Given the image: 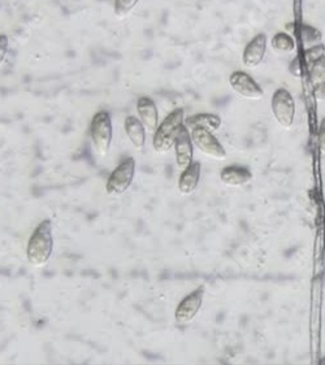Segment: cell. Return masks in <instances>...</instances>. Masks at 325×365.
Returning <instances> with one entry per match:
<instances>
[{
	"mask_svg": "<svg viewBox=\"0 0 325 365\" xmlns=\"http://www.w3.org/2000/svg\"><path fill=\"white\" fill-rule=\"evenodd\" d=\"M53 251L51 220H43L30 235L26 246V257L31 267L42 268L51 259Z\"/></svg>",
	"mask_w": 325,
	"mask_h": 365,
	"instance_id": "obj_1",
	"label": "cell"
},
{
	"mask_svg": "<svg viewBox=\"0 0 325 365\" xmlns=\"http://www.w3.org/2000/svg\"><path fill=\"white\" fill-rule=\"evenodd\" d=\"M184 120L185 112L182 108H177L172 110L170 115L162 120V124L156 128L153 137V147L156 154H167L170 148H173L178 132L184 125Z\"/></svg>",
	"mask_w": 325,
	"mask_h": 365,
	"instance_id": "obj_2",
	"label": "cell"
},
{
	"mask_svg": "<svg viewBox=\"0 0 325 365\" xmlns=\"http://www.w3.org/2000/svg\"><path fill=\"white\" fill-rule=\"evenodd\" d=\"M112 120L108 112L100 110L93 117L90 124V139L98 156L108 154L112 143Z\"/></svg>",
	"mask_w": 325,
	"mask_h": 365,
	"instance_id": "obj_3",
	"label": "cell"
},
{
	"mask_svg": "<svg viewBox=\"0 0 325 365\" xmlns=\"http://www.w3.org/2000/svg\"><path fill=\"white\" fill-rule=\"evenodd\" d=\"M271 110L282 129H290L296 118V101L287 88H277L271 99Z\"/></svg>",
	"mask_w": 325,
	"mask_h": 365,
	"instance_id": "obj_4",
	"label": "cell"
},
{
	"mask_svg": "<svg viewBox=\"0 0 325 365\" xmlns=\"http://www.w3.org/2000/svg\"><path fill=\"white\" fill-rule=\"evenodd\" d=\"M134 175H135V160L133 158H128L125 160L121 161L118 168L110 175L105 185V190L112 197L123 195L132 186Z\"/></svg>",
	"mask_w": 325,
	"mask_h": 365,
	"instance_id": "obj_5",
	"label": "cell"
},
{
	"mask_svg": "<svg viewBox=\"0 0 325 365\" xmlns=\"http://www.w3.org/2000/svg\"><path fill=\"white\" fill-rule=\"evenodd\" d=\"M192 140L194 147H197L202 154L214 160H225L227 151L222 143L217 140L212 132L206 129H192Z\"/></svg>",
	"mask_w": 325,
	"mask_h": 365,
	"instance_id": "obj_6",
	"label": "cell"
},
{
	"mask_svg": "<svg viewBox=\"0 0 325 365\" xmlns=\"http://www.w3.org/2000/svg\"><path fill=\"white\" fill-rule=\"evenodd\" d=\"M203 299H205V286H200L198 289H195L192 294H189L180 302L175 312V319L178 325H187L197 317V314H200V308L203 306Z\"/></svg>",
	"mask_w": 325,
	"mask_h": 365,
	"instance_id": "obj_7",
	"label": "cell"
},
{
	"mask_svg": "<svg viewBox=\"0 0 325 365\" xmlns=\"http://www.w3.org/2000/svg\"><path fill=\"white\" fill-rule=\"evenodd\" d=\"M229 85L237 96L247 101H260L264 91L252 76L242 71H236L230 74Z\"/></svg>",
	"mask_w": 325,
	"mask_h": 365,
	"instance_id": "obj_8",
	"label": "cell"
},
{
	"mask_svg": "<svg viewBox=\"0 0 325 365\" xmlns=\"http://www.w3.org/2000/svg\"><path fill=\"white\" fill-rule=\"evenodd\" d=\"M267 36L264 33H259L246 44L242 53V63L249 69H255L266 58Z\"/></svg>",
	"mask_w": 325,
	"mask_h": 365,
	"instance_id": "obj_9",
	"label": "cell"
},
{
	"mask_svg": "<svg viewBox=\"0 0 325 365\" xmlns=\"http://www.w3.org/2000/svg\"><path fill=\"white\" fill-rule=\"evenodd\" d=\"M175 154H176V163L180 169L189 167L192 163V134L189 132V129L185 125L181 126L180 132H178L176 140H175Z\"/></svg>",
	"mask_w": 325,
	"mask_h": 365,
	"instance_id": "obj_10",
	"label": "cell"
},
{
	"mask_svg": "<svg viewBox=\"0 0 325 365\" xmlns=\"http://www.w3.org/2000/svg\"><path fill=\"white\" fill-rule=\"evenodd\" d=\"M137 112L142 124L146 128V132L155 133L156 128L159 126V113L155 102L148 96H140L137 101Z\"/></svg>",
	"mask_w": 325,
	"mask_h": 365,
	"instance_id": "obj_11",
	"label": "cell"
},
{
	"mask_svg": "<svg viewBox=\"0 0 325 365\" xmlns=\"http://www.w3.org/2000/svg\"><path fill=\"white\" fill-rule=\"evenodd\" d=\"M220 180L225 186L239 187L252 181V172L250 169L241 165H229L222 169Z\"/></svg>",
	"mask_w": 325,
	"mask_h": 365,
	"instance_id": "obj_12",
	"label": "cell"
},
{
	"mask_svg": "<svg viewBox=\"0 0 325 365\" xmlns=\"http://www.w3.org/2000/svg\"><path fill=\"white\" fill-rule=\"evenodd\" d=\"M200 163L192 161L189 167H186L178 180V191L182 195H190L197 190L200 180Z\"/></svg>",
	"mask_w": 325,
	"mask_h": 365,
	"instance_id": "obj_13",
	"label": "cell"
},
{
	"mask_svg": "<svg viewBox=\"0 0 325 365\" xmlns=\"http://www.w3.org/2000/svg\"><path fill=\"white\" fill-rule=\"evenodd\" d=\"M126 135L133 145L135 151H142L146 143V128L137 117L128 116L124 123Z\"/></svg>",
	"mask_w": 325,
	"mask_h": 365,
	"instance_id": "obj_14",
	"label": "cell"
},
{
	"mask_svg": "<svg viewBox=\"0 0 325 365\" xmlns=\"http://www.w3.org/2000/svg\"><path fill=\"white\" fill-rule=\"evenodd\" d=\"M184 125L189 130L206 129L210 132H216L222 126V118L215 113H195L185 118Z\"/></svg>",
	"mask_w": 325,
	"mask_h": 365,
	"instance_id": "obj_15",
	"label": "cell"
},
{
	"mask_svg": "<svg viewBox=\"0 0 325 365\" xmlns=\"http://www.w3.org/2000/svg\"><path fill=\"white\" fill-rule=\"evenodd\" d=\"M271 46L274 51L280 52V53H292V52L296 51V47L294 38L292 37L287 31L276 33L271 41Z\"/></svg>",
	"mask_w": 325,
	"mask_h": 365,
	"instance_id": "obj_16",
	"label": "cell"
},
{
	"mask_svg": "<svg viewBox=\"0 0 325 365\" xmlns=\"http://www.w3.org/2000/svg\"><path fill=\"white\" fill-rule=\"evenodd\" d=\"M299 29H301L299 31H301V39H302L303 46H306L307 48L315 46V44L321 43L323 34L315 26H311V25H307V24H302L299 26Z\"/></svg>",
	"mask_w": 325,
	"mask_h": 365,
	"instance_id": "obj_17",
	"label": "cell"
},
{
	"mask_svg": "<svg viewBox=\"0 0 325 365\" xmlns=\"http://www.w3.org/2000/svg\"><path fill=\"white\" fill-rule=\"evenodd\" d=\"M309 77H310V83L312 88H318L321 83L325 82V55L316 60L309 71Z\"/></svg>",
	"mask_w": 325,
	"mask_h": 365,
	"instance_id": "obj_18",
	"label": "cell"
},
{
	"mask_svg": "<svg viewBox=\"0 0 325 365\" xmlns=\"http://www.w3.org/2000/svg\"><path fill=\"white\" fill-rule=\"evenodd\" d=\"M324 55L325 44L319 43L312 46V47H309V48H306L304 53H303V58H304L306 66H311L316 60H319L321 56H324Z\"/></svg>",
	"mask_w": 325,
	"mask_h": 365,
	"instance_id": "obj_19",
	"label": "cell"
},
{
	"mask_svg": "<svg viewBox=\"0 0 325 365\" xmlns=\"http://www.w3.org/2000/svg\"><path fill=\"white\" fill-rule=\"evenodd\" d=\"M140 0H115V15L118 19H124L129 15Z\"/></svg>",
	"mask_w": 325,
	"mask_h": 365,
	"instance_id": "obj_20",
	"label": "cell"
},
{
	"mask_svg": "<svg viewBox=\"0 0 325 365\" xmlns=\"http://www.w3.org/2000/svg\"><path fill=\"white\" fill-rule=\"evenodd\" d=\"M8 50H9V39L7 36L0 34V66L7 58Z\"/></svg>",
	"mask_w": 325,
	"mask_h": 365,
	"instance_id": "obj_21",
	"label": "cell"
},
{
	"mask_svg": "<svg viewBox=\"0 0 325 365\" xmlns=\"http://www.w3.org/2000/svg\"><path fill=\"white\" fill-rule=\"evenodd\" d=\"M301 58H302L301 56H296V58L292 60L290 66H289L290 73L293 74L294 77H298V78L302 77L303 63H301Z\"/></svg>",
	"mask_w": 325,
	"mask_h": 365,
	"instance_id": "obj_22",
	"label": "cell"
},
{
	"mask_svg": "<svg viewBox=\"0 0 325 365\" xmlns=\"http://www.w3.org/2000/svg\"><path fill=\"white\" fill-rule=\"evenodd\" d=\"M319 150L321 156H325V118L320 121L318 130Z\"/></svg>",
	"mask_w": 325,
	"mask_h": 365,
	"instance_id": "obj_23",
	"label": "cell"
},
{
	"mask_svg": "<svg viewBox=\"0 0 325 365\" xmlns=\"http://www.w3.org/2000/svg\"><path fill=\"white\" fill-rule=\"evenodd\" d=\"M314 96L319 102H325V82L318 88H314Z\"/></svg>",
	"mask_w": 325,
	"mask_h": 365,
	"instance_id": "obj_24",
	"label": "cell"
}]
</instances>
